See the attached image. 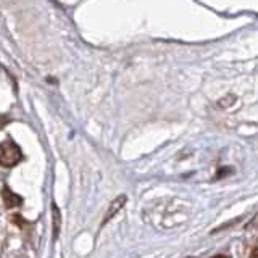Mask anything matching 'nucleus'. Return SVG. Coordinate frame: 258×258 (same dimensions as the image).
I'll list each match as a JSON object with an SVG mask.
<instances>
[{
	"label": "nucleus",
	"mask_w": 258,
	"mask_h": 258,
	"mask_svg": "<svg viewBox=\"0 0 258 258\" xmlns=\"http://www.w3.org/2000/svg\"><path fill=\"white\" fill-rule=\"evenodd\" d=\"M23 160L20 147L13 141H5L0 147V163L5 168H13Z\"/></svg>",
	"instance_id": "nucleus-1"
},
{
	"label": "nucleus",
	"mask_w": 258,
	"mask_h": 258,
	"mask_svg": "<svg viewBox=\"0 0 258 258\" xmlns=\"http://www.w3.org/2000/svg\"><path fill=\"white\" fill-rule=\"evenodd\" d=\"M53 224H55V237L58 236V231H60V212H58V207L53 205Z\"/></svg>",
	"instance_id": "nucleus-4"
},
{
	"label": "nucleus",
	"mask_w": 258,
	"mask_h": 258,
	"mask_svg": "<svg viewBox=\"0 0 258 258\" xmlns=\"http://www.w3.org/2000/svg\"><path fill=\"white\" fill-rule=\"evenodd\" d=\"M124 204H126V196H119L118 199L113 200L111 204H110V207H108L107 215H105V218H103V224H105V223H108L115 215H118V213H119V210L124 207Z\"/></svg>",
	"instance_id": "nucleus-2"
},
{
	"label": "nucleus",
	"mask_w": 258,
	"mask_h": 258,
	"mask_svg": "<svg viewBox=\"0 0 258 258\" xmlns=\"http://www.w3.org/2000/svg\"><path fill=\"white\" fill-rule=\"evenodd\" d=\"M252 258H258V240L253 244V247H252V250H250V253H248Z\"/></svg>",
	"instance_id": "nucleus-5"
},
{
	"label": "nucleus",
	"mask_w": 258,
	"mask_h": 258,
	"mask_svg": "<svg viewBox=\"0 0 258 258\" xmlns=\"http://www.w3.org/2000/svg\"><path fill=\"white\" fill-rule=\"evenodd\" d=\"M2 194H4L2 199H4L5 208H15V207H20L23 204V199L20 196H16V194L12 192L8 187H4V192Z\"/></svg>",
	"instance_id": "nucleus-3"
}]
</instances>
